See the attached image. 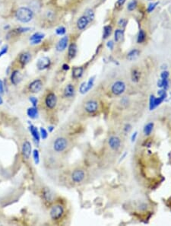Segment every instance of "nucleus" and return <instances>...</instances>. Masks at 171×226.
I'll use <instances>...</instances> for the list:
<instances>
[{
  "label": "nucleus",
  "instance_id": "nucleus-26",
  "mask_svg": "<svg viewBox=\"0 0 171 226\" xmlns=\"http://www.w3.org/2000/svg\"><path fill=\"white\" fill-rule=\"evenodd\" d=\"M124 38V31L122 29H117L114 33V39L117 43H120L123 40Z\"/></svg>",
  "mask_w": 171,
  "mask_h": 226
},
{
  "label": "nucleus",
  "instance_id": "nucleus-40",
  "mask_svg": "<svg viewBox=\"0 0 171 226\" xmlns=\"http://www.w3.org/2000/svg\"><path fill=\"white\" fill-rule=\"evenodd\" d=\"M169 75H170V74H169L168 71L164 70V71H163V72L161 73V79H166L169 78Z\"/></svg>",
  "mask_w": 171,
  "mask_h": 226
},
{
  "label": "nucleus",
  "instance_id": "nucleus-33",
  "mask_svg": "<svg viewBox=\"0 0 171 226\" xmlns=\"http://www.w3.org/2000/svg\"><path fill=\"white\" fill-rule=\"evenodd\" d=\"M39 131L40 135V139H42L43 140H47V137H48V132L47 131V129H44V127H40Z\"/></svg>",
  "mask_w": 171,
  "mask_h": 226
},
{
  "label": "nucleus",
  "instance_id": "nucleus-37",
  "mask_svg": "<svg viewBox=\"0 0 171 226\" xmlns=\"http://www.w3.org/2000/svg\"><path fill=\"white\" fill-rule=\"evenodd\" d=\"M158 5V2H151L148 5V12H151L154 10V9L156 8V6Z\"/></svg>",
  "mask_w": 171,
  "mask_h": 226
},
{
  "label": "nucleus",
  "instance_id": "nucleus-46",
  "mask_svg": "<svg viewBox=\"0 0 171 226\" xmlns=\"http://www.w3.org/2000/svg\"><path fill=\"white\" fill-rule=\"evenodd\" d=\"M125 2H126V0H117L116 3V6L117 8L122 7Z\"/></svg>",
  "mask_w": 171,
  "mask_h": 226
},
{
  "label": "nucleus",
  "instance_id": "nucleus-41",
  "mask_svg": "<svg viewBox=\"0 0 171 226\" xmlns=\"http://www.w3.org/2000/svg\"><path fill=\"white\" fill-rule=\"evenodd\" d=\"M7 52H8V46L5 45L4 47L1 49V50H0V57L2 56L3 55L6 54V53H7Z\"/></svg>",
  "mask_w": 171,
  "mask_h": 226
},
{
  "label": "nucleus",
  "instance_id": "nucleus-15",
  "mask_svg": "<svg viewBox=\"0 0 171 226\" xmlns=\"http://www.w3.org/2000/svg\"><path fill=\"white\" fill-rule=\"evenodd\" d=\"M68 41H69V38L67 36L62 37L59 40L58 44L56 45V50L59 52L64 51L66 49L68 45Z\"/></svg>",
  "mask_w": 171,
  "mask_h": 226
},
{
  "label": "nucleus",
  "instance_id": "nucleus-42",
  "mask_svg": "<svg viewBox=\"0 0 171 226\" xmlns=\"http://www.w3.org/2000/svg\"><path fill=\"white\" fill-rule=\"evenodd\" d=\"M126 24H127V21H126V19H124V18H121V19L119 21V22H118V25H120V27H122V28L126 27Z\"/></svg>",
  "mask_w": 171,
  "mask_h": 226
},
{
  "label": "nucleus",
  "instance_id": "nucleus-45",
  "mask_svg": "<svg viewBox=\"0 0 171 226\" xmlns=\"http://www.w3.org/2000/svg\"><path fill=\"white\" fill-rule=\"evenodd\" d=\"M120 103H121L122 105H123V106L128 105V104H129V99H128L126 97L123 98L121 99V101H120Z\"/></svg>",
  "mask_w": 171,
  "mask_h": 226
},
{
  "label": "nucleus",
  "instance_id": "nucleus-48",
  "mask_svg": "<svg viewBox=\"0 0 171 226\" xmlns=\"http://www.w3.org/2000/svg\"><path fill=\"white\" fill-rule=\"evenodd\" d=\"M113 46H114V43L113 42V41H108L107 44V47H108L109 49H110V50H113Z\"/></svg>",
  "mask_w": 171,
  "mask_h": 226
},
{
  "label": "nucleus",
  "instance_id": "nucleus-3",
  "mask_svg": "<svg viewBox=\"0 0 171 226\" xmlns=\"http://www.w3.org/2000/svg\"><path fill=\"white\" fill-rule=\"evenodd\" d=\"M69 143L67 139L65 137H58L53 142V150L57 153L63 152L67 148Z\"/></svg>",
  "mask_w": 171,
  "mask_h": 226
},
{
  "label": "nucleus",
  "instance_id": "nucleus-16",
  "mask_svg": "<svg viewBox=\"0 0 171 226\" xmlns=\"http://www.w3.org/2000/svg\"><path fill=\"white\" fill-rule=\"evenodd\" d=\"M90 21L86 16L83 15V16L80 17L77 21V27L79 30H84L87 28V26L89 24Z\"/></svg>",
  "mask_w": 171,
  "mask_h": 226
},
{
  "label": "nucleus",
  "instance_id": "nucleus-36",
  "mask_svg": "<svg viewBox=\"0 0 171 226\" xmlns=\"http://www.w3.org/2000/svg\"><path fill=\"white\" fill-rule=\"evenodd\" d=\"M86 84L87 82H83L80 85V88H79V92L82 94H86Z\"/></svg>",
  "mask_w": 171,
  "mask_h": 226
},
{
  "label": "nucleus",
  "instance_id": "nucleus-49",
  "mask_svg": "<svg viewBox=\"0 0 171 226\" xmlns=\"http://www.w3.org/2000/svg\"><path fill=\"white\" fill-rule=\"evenodd\" d=\"M4 93V85H3V82L2 80H0V94Z\"/></svg>",
  "mask_w": 171,
  "mask_h": 226
},
{
  "label": "nucleus",
  "instance_id": "nucleus-31",
  "mask_svg": "<svg viewBox=\"0 0 171 226\" xmlns=\"http://www.w3.org/2000/svg\"><path fill=\"white\" fill-rule=\"evenodd\" d=\"M94 81H95V76H92L89 79L88 82H87L86 84V91L88 92L91 88H93L94 86Z\"/></svg>",
  "mask_w": 171,
  "mask_h": 226
},
{
  "label": "nucleus",
  "instance_id": "nucleus-32",
  "mask_svg": "<svg viewBox=\"0 0 171 226\" xmlns=\"http://www.w3.org/2000/svg\"><path fill=\"white\" fill-rule=\"evenodd\" d=\"M85 16H86L90 21L94 20V12H93V10H91V9H87V10L85 11Z\"/></svg>",
  "mask_w": 171,
  "mask_h": 226
},
{
  "label": "nucleus",
  "instance_id": "nucleus-24",
  "mask_svg": "<svg viewBox=\"0 0 171 226\" xmlns=\"http://www.w3.org/2000/svg\"><path fill=\"white\" fill-rule=\"evenodd\" d=\"M27 114L31 119H36L38 116V110L37 107H31L27 110Z\"/></svg>",
  "mask_w": 171,
  "mask_h": 226
},
{
  "label": "nucleus",
  "instance_id": "nucleus-18",
  "mask_svg": "<svg viewBox=\"0 0 171 226\" xmlns=\"http://www.w3.org/2000/svg\"><path fill=\"white\" fill-rule=\"evenodd\" d=\"M31 55L28 52H25L23 53L22 54H21L20 57H19V62L21 64L22 66H25L31 61Z\"/></svg>",
  "mask_w": 171,
  "mask_h": 226
},
{
  "label": "nucleus",
  "instance_id": "nucleus-11",
  "mask_svg": "<svg viewBox=\"0 0 171 226\" xmlns=\"http://www.w3.org/2000/svg\"><path fill=\"white\" fill-rule=\"evenodd\" d=\"M43 86H44L43 82L40 79H36L30 84L28 89H29V91L31 93L37 94V93L40 92L41 91V89L43 88Z\"/></svg>",
  "mask_w": 171,
  "mask_h": 226
},
{
  "label": "nucleus",
  "instance_id": "nucleus-4",
  "mask_svg": "<svg viewBox=\"0 0 171 226\" xmlns=\"http://www.w3.org/2000/svg\"><path fill=\"white\" fill-rule=\"evenodd\" d=\"M126 90V85L124 82L122 80H118L113 82L111 85L110 91L111 93L115 96L122 95Z\"/></svg>",
  "mask_w": 171,
  "mask_h": 226
},
{
  "label": "nucleus",
  "instance_id": "nucleus-22",
  "mask_svg": "<svg viewBox=\"0 0 171 226\" xmlns=\"http://www.w3.org/2000/svg\"><path fill=\"white\" fill-rule=\"evenodd\" d=\"M139 55H140V51L139 50H137V49H133V50L128 53L126 58H127V59L129 61H134L136 59H138Z\"/></svg>",
  "mask_w": 171,
  "mask_h": 226
},
{
  "label": "nucleus",
  "instance_id": "nucleus-7",
  "mask_svg": "<svg viewBox=\"0 0 171 226\" xmlns=\"http://www.w3.org/2000/svg\"><path fill=\"white\" fill-rule=\"evenodd\" d=\"M72 181L75 184H80L85 180V172L82 169H75L71 174Z\"/></svg>",
  "mask_w": 171,
  "mask_h": 226
},
{
  "label": "nucleus",
  "instance_id": "nucleus-43",
  "mask_svg": "<svg viewBox=\"0 0 171 226\" xmlns=\"http://www.w3.org/2000/svg\"><path fill=\"white\" fill-rule=\"evenodd\" d=\"M46 17H47V18H48V19H53V18H54V13H53V12H51V11H48V12H47V14H46Z\"/></svg>",
  "mask_w": 171,
  "mask_h": 226
},
{
  "label": "nucleus",
  "instance_id": "nucleus-53",
  "mask_svg": "<svg viewBox=\"0 0 171 226\" xmlns=\"http://www.w3.org/2000/svg\"><path fill=\"white\" fill-rule=\"evenodd\" d=\"M2 103H3V101H2V99L1 96H0V105H1V104H2Z\"/></svg>",
  "mask_w": 171,
  "mask_h": 226
},
{
  "label": "nucleus",
  "instance_id": "nucleus-8",
  "mask_svg": "<svg viewBox=\"0 0 171 226\" xmlns=\"http://www.w3.org/2000/svg\"><path fill=\"white\" fill-rule=\"evenodd\" d=\"M121 140L117 136H111L108 139V145L113 151H118L121 147Z\"/></svg>",
  "mask_w": 171,
  "mask_h": 226
},
{
  "label": "nucleus",
  "instance_id": "nucleus-44",
  "mask_svg": "<svg viewBox=\"0 0 171 226\" xmlns=\"http://www.w3.org/2000/svg\"><path fill=\"white\" fill-rule=\"evenodd\" d=\"M131 129H132V126L129 123H127V124L125 125L124 128H123V130H124L125 132H129Z\"/></svg>",
  "mask_w": 171,
  "mask_h": 226
},
{
  "label": "nucleus",
  "instance_id": "nucleus-1",
  "mask_svg": "<svg viewBox=\"0 0 171 226\" xmlns=\"http://www.w3.org/2000/svg\"><path fill=\"white\" fill-rule=\"evenodd\" d=\"M15 17L19 21L22 23H28L32 20L34 17V12L30 8L21 7L17 10Z\"/></svg>",
  "mask_w": 171,
  "mask_h": 226
},
{
  "label": "nucleus",
  "instance_id": "nucleus-29",
  "mask_svg": "<svg viewBox=\"0 0 171 226\" xmlns=\"http://www.w3.org/2000/svg\"><path fill=\"white\" fill-rule=\"evenodd\" d=\"M112 33V27L110 25H107L104 28V33H103V38L107 39L110 36Z\"/></svg>",
  "mask_w": 171,
  "mask_h": 226
},
{
  "label": "nucleus",
  "instance_id": "nucleus-47",
  "mask_svg": "<svg viewBox=\"0 0 171 226\" xmlns=\"http://www.w3.org/2000/svg\"><path fill=\"white\" fill-rule=\"evenodd\" d=\"M137 137H138V132H137V131H135V132H133L132 136H131V142H132V143H134V142H135Z\"/></svg>",
  "mask_w": 171,
  "mask_h": 226
},
{
  "label": "nucleus",
  "instance_id": "nucleus-20",
  "mask_svg": "<svg viewBox=\"0 0 171 226\" xmlns=\"http://www.w3.org/2000/svg\"><path fill=\"white\" fill-rule=\"evenodd\" d=\"M21 80V75L18 70H15L11 75V82L14 85H17Z\"/></svg>",
  "mask_w": 171,
  "mask_h": 226
},
{
  "label": "nucleus",
  "instance_id": "nucleus-14",
  "mask_svg": "<svg viewBox=\"0 0 171 226\" xmlns=\"http://www.w3.org/2000/svg\"><path fill=\"white\" fill-rule=\"evenodd\" d=\"M75 88L72 84H68L64 88L63 95L66 98H72L75 96Z\"/></svg>",
  "mask_w": 171,
  "mask_h": 226
},
{
  "label": "nucleus",
  "instance_id": "nucleus-9",
  "mask_svg": "<svg viewBox=\"0 0 171 226\" xmlns=\"http://www.w3.org/2000/svg\"><path fill=\"white\" fill-rule=\"evenodd\" d=\"M165 99L166 98H164L163 97H160V96L155 97L154 94H151L149 98V104H148V105H149V110H154V109L157 108L158 106L161 105V104L164 102V101L165 100Z\"/></svg>",
  "mask_w": 171,
  "mask_h": 226
},
{
  "label": "nucleus",
  "instance_id": "nucleus-39",
  "mask_svg": "<svg viewBox=\"0 0 171 226\" xmlns=\"http://www.w3.org/2000/svg\"><path fill=\"white\" fill-rule=\"evenodd\" d=\"M29 101L32 104L33 107H37V103H38V99L36 97H30Z\"/></svg>",
  "mask_w": 171,
  "mask_h": 226
},
{
  "label": "nucleus",
  "instance_id": "nucleus-30",
  "mask_svg": "<svg viewBox=\"0 0 171 226\" xmlns=\"http://www.w3.org/2000/svg\"><path fill=\"white\" fill-rule=\"evenodd\" d=\"M145 38H146V34H145V32L143 30H140L139 35H138L137 42L139 44H142V43H143L145 40Z\"/></svg>",
  "mask_w": 171,
  "mask_h": 226
},
{
  "label": "nucleus",
  "instance_id": "nucleus-10",
  "mask_svg": "<svg viewBox=\"0 0 171 226\" xmlns=\"http://www.w3.org/2000/svg\"><path fill=\"white\" fill-rule=\"evenodd\" d=\"M43 198H44V202L47 204L50 205L51 203H53L55 199L54 193H53V191L51 190L49 188H44L43 190Z\"/></svg>",
  "mask_w": 171,
  "mask_h": 226
},
{
  "label": "nucleus",
  "instance_id": "nucleus-25",
  "mask_svg": "<svg viewBox=\"0 0 171 226\" xmlns=\"http://www.w3.org/2000/svg\"><path fill=\"white\" fill-rule=\"evenodd\" d=\"M77 53V46L75 44H71L69 47L68 50V56L70 59H73Z\"/></svg>",
  "mask_w": 171,
  "mask_h": 226
},
{
  "label": "nucleus",
  "instance_id": "nucleus-52",
  "mask_svg": "<svg viewBox=\"0 0 171 226\" xmlns=\"http://www.w3.org/2000/svg\"><path fill=\"white\" fill-rule=\"evenodd\" d=\"M126 155H127V151H125L124 154L123 155V156H121V159H120V161H121V160H123V159H124V158L126 157Z\"/></svg>",
  "mask_w": 171,
  "mask_h": 226
},
{
  "label": "nucleus",
  "instance_id": "nucleus-23",
  "mask_svg": "<svg viewBox=\"0 0 171 226\" xmlns=\"http://www.w3.org/2000/svg\"><path fill=\"white\" fill-rule=\"evenodd\" d=\"M154 126V124L153 122H149L145 125V126L143 128V132L145 134V136H149L151 135L152 132H153Z\"/></svg>",
  "mask_w": 171,
  "mask_h": 226
},
{
  "label": "nucleus",
  "instance_id": "nucleus-2",
  "mask_svg": "<svg viewBox=\"0 0 171 226\" xmlns=\"http://www.w3.org/2000/svg\"><path fill=\"white\" fill-rule=\"evenodd\" d=\"M65 213L64 207L60 204H55L50 210V216L52 220L58 221L62 219Z\"/></svg>",
  "mask_w": 171,
  "mask_h": 226
},
{
  "label": "nucleus",
  "instance_id": "nucleus-28",
  "mask_svg": "<svg viewBox=\"0 0 171 226\" xmlns=\"http://www.w3.org/2000/svg\"><path fill=\"white\" fill-rule=\"evenodd\" d=\"M132 81L133 82H139L141 78V73L138 69H134L132 72Z\"/></svg>",
  "mask_w": 171,
  "mask_h": 226
},
{
  "label": "nucleus",
  "instance_id": "nucleus-12",
  "mask_svg": "<svg viewBox=\"0 0 171 226\" xmlns=\"http://www.w3.org/2000/svg\"><path fill=\"white\" fill-rule=\"evenodd\" d=\"M22 155L25 159H29L30 156H31V153H32V148H31V144L29 141L24 142L23 145H22L21 148Z\"/></svg>",
  "mask_w": 171,
  "mask_h": 226
},
{
  "label": "nucleus",
  "instance_id": "nucleus-5",
  "mask_svg": "<svg viewBox=\"0 0 171 226\" xmlns=\"http://www.w3.org/2000/svg\"><path fill=\"white\" fill-rule=\"evenodd\" d=\"M84 110L88 114H94L99 110V104L94 99H90L84 104Z\"/></svg>",
  "mask_w": 171,
  "mask_h": 226
},
{
  "label": "nucleus",
  "instance_id": "nucleus-50",
  "mask_svg": "<svg viewBox=\"0 0 171 226\" xmlns=\"http://www.w3.org/2000/svg\"><path fill=\"white\" fill-rule=\"evenodd\" d=\"M63 69L65 71H68L69 69V66L68 64H64L63 66Z\"/></svg>",
  "mask_w": 171,
  "mask_h": 226
},
{
  "label": "nucleus",
  "instance_id": "nucleus-27",
  "mask_svg": "<svg viewBox=\"0 0 171 226\" xmlns=\"http://www.w3.org/2000/svg\"><path fill=\"white\" fill-rule=\"evenodd\" d=\"M157 85H158V87H159V88H162V89H164L167 91L169 88L168 79H158Z\"/></svg>",
  "mask_w": 171,
  "mask_h": 226
},
{
  "label": "nucleus",
  "instance_id": "nucleus-35",
  "mask_svg": "<svg viewBox=\"0 0 171 226\" xmlns=\"http://www.w3.org/2000/svg\"><path fill=\"white\" fill-rule=\"evenodd\" d=\"M136 6H137V2H136L135 0H132V1H131L128 4L127 9L129 11H133L135 9Z\"/></svg>",
  "mask_w": 171,
  "mask_h": 226
},
{
  "label": "nucleus",
  "instance_id": "nucleus-19",
  "mask_svg": "<svg viewBox=\"0 0 171 226\" xmlns=\"http://www.w3.org/2000/svg\"><path fill=\"white\" fill-rule=\"evenodd\" d=\"M29 130L31 132V135H32L34 140L37 142V143H40V131L38 130L36 126L31 125L29 126Z\"/></svg>",
  "mask_w": 171,
  "mask_h": 226
},
{
  "label": "nucleus",
  "instance_id": "nucleus-6",
  "mask_svg": "<svg viewBox=\"0 0 171 226\" xmlns=\"http://www.w3.org/2000/svg\"><path fill=\"white\" fill-rule=\"evenodd\" d=\"M57 96L55 93L50 92L45 98V105L50 110H53L57 105Z\"/></svg>",
  "mask_w": 171,
  "mask_h": 226
},
{
  "label": "nucleus",
  "instance_id": "nucleus-34",
  "mask_svg": "<svg viewBox=\"0 0 171 226\" xmlns=\"http://www.w3.org/2000/svg\"><path fill=\"white\" fill-rule=\"evenodd\" d=\"M33 158L35 164H38L40 162V153L37 149H34L33 151Z\"/></svg>",
  "mask_w": 171,
  "mask_h": 226
},
{
  "label": "nucleus",
  "instance_id": "nucleus-38",
  "mask_svg": "<svg viewBox=\"0 0 171 226\" xmlns=\"http://www.w3.org/2000/svg\"><path fill=\"white\" fill-rule=\"evenodd\" d=\"M56 33L58 35H63L66 33V28L64 27H59L56 30Z\"/></svg>",
  "mask_w": 171,
  "mask_h": 226
},
{
  "label": "nucleus",
  "instance_id": "nucleus-17",
  "mask_svg": "<svg viewBox=\"0 0 171 226\" xmlns=\"http://www.w3.org/2000/svg\"><path fill=\"white\" fill-rule=\"evenodd\" d=\"M84 68L82 66H76L72 69V78L74 79H78L83 75Z\"/></svg>",
  "mask_w": 171,
  "mask_h": 226
},
{
  "label": "nucleus",
  "instance_id": "nucleus-13",
  "mask_svg": "<svg viewBox=\"0 0 171 226\" xmlns=\"http://www.w3.org/2000/svg\"><path fill=\"white\" fill-rule=\"evenodd\" d=\"M50 58L47 57V56L41 57L40 59H38L37 63V67L39 70H44V69L50 67Z\"/></svg>",
  "mask_w": 171,
  "mask_h": 226
},
{
  "label": "nucleus",
  "instance_id": "nucleus-51",
  "mask_svg": "<svg viewBox=\"0 0 171 226\" xmlns=\"http://www.w3.org/2000/svg\"><path fill=\"white\" fill-rule=\"evenodd\" d=\"M54 129H55V128H54V126H48V130H49V132H53V131L54 130Z\"/></svg>",
  "mask_w": 171,
  "mask_h": 226
},
{
  "label": "nucleus",
  "instance_id": "nucleus-21",
  "mask_svg": "<svg viewBox=\"0 0 171 226\" xmlns=\"http://www.w3.org/2000/svg\"><path fill=\"white\" fill-rule=\"evenodd\" d=\"M44 34L42 33H35V34H33L32 36L30 38V40L31 41V44H38L41 42L42 39H44Z\"/></svg>",
  "mask_w": 171,
  "mask_h": 226
}]
</instances>
